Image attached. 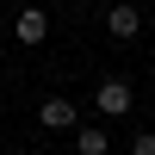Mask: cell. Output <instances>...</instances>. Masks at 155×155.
<instances>
[{
    "label": "cell",
    "mask_w": 155,
    "mask_h": 155,
    "mask_svg": "<svg viewBox=\"0 0 155 155\" xmlns=\"http://www.w3.org/2000/svg\"><path fill=\"white\" fill-rule=\"evenodd\" d=\"M93 106H99V112H106V118H124V112H130V106H137V87H130V81H124V74H106V81H99V87H93Z\"/></svg>",
    "instance_id": "6da1fadb"
},
{
    "label": "cell",
    "mask_w": 155,
    "mask_h": 155,
    "mask_svg": "<svg viewBox=\"0 0 155 155\" xmlns=\"http://www.w3.org/2000/svg\"><path fill=\"white\" fill-rule=\"evenodd\" d=\"M12 37H19V44H44L50 37V12L44 6H25L19 19H12Z\"/></svg>",
    "instance_id": "277c9868"
},
{
    "label": "cell",
    "mask_w": 155,
    "mask_h": 155,
    "mask_svg": "<svg viewBox=\"0 0 155 155\" xmlns=\"http://www.w3.org/2000/svg\"><path fill=\"white\" fill-rule=\"evenodd\" d=\"M130 155H155V130H143V137H137V143H130Z\"/></svg>",
    "instance_id": "8992f818"
},
{
    "label": "cell",
    "mask_w": 155,
    "mask_h": 155,
    "mask_svg": "<svg viewBox=\"0 0 155 155\" xmlns=\"http://www.w3.org/2000/svg\"><path fill=\"white\" fill-rule=\"evenodd\" d=\"M74 149H81V155H106V149H112V137L99 130V124H81V130H74Z\"/></svg>",
    "instance_id": "5b68a950"
},
{
    "label": "cell",
    "mask_w": 155,
    "mask_h": 155,
    "mask_svg": "<svg viewBox=\"0 0 155 155\" xmlns=\"http://www.w3.org/2000/svg\"><path fill=\"white\" fill-rule=\"evenodd\" d=\"M37 124H44V130H74V124H81V106H74L68 93H50L44 106H37Z\"/></svg>",
    "instance_id": "7a4b0ae2"
},
{
    "label": "cell",
    "mask_w": 155,
    "mask_h": 155,
    "mask_svg": "<svg viewBox=\"0 0 155 155\" xmlns=\"http://www.w3.org/2000/svg\"><path fill=\"white\" fill-rule=\"evenodd\" d=\"M106 31L118 37V44H130V37L143 31V12H137V0H118V6L106 12Z\"/></svg>",
    "instance_id": "3957f363"
}]
</instances>
